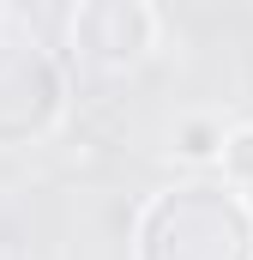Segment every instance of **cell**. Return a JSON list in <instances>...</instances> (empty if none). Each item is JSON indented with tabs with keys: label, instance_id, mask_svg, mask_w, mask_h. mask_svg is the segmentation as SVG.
Instances as JSON below:
<instances>
[{
	"label": "cell",
	"instance_id": "cell-5",
	"mask_svg": "<svg viewBox=\"0 0 253 260\" xmlns=\"http://www.w3.org/2000/svg\"><path fill=\"white\" fill-rule=\"evenodd\" d=\"M217 176H223L235 194H247V200H253V121H229L223 157H217Z\"/></svg>",
	"mask_w": 253,
	"mask_h": 260
},
{
	"label": "cell",
	"instance_id": "cell-2",
	"mask_svg": "<svg viewBox=\"0 0 253 260\" xmlns=\"http://www.w3.org/2000/svg\"><path fill=\"white\" fill-rule=\"evenodd\" d=\"M66 115V73L30 37L0 43V145L43 139Z\"/></svg>",
	"mask_w": 253,
	"mask_h": 260
},
{
	"label": "cell",
	"instance_id": "cell-1",
	"mask_svg": "<svg viewBox=\"0 0 253 260\" xmlns=\"http://www.w3.org/2000/svg\"><path fill=\"white\" fill-rule=\"evenodd\" d=\"M163 43V24L151 12V0H78L66 12V49L78 73H133L157 55Z\"/></svg>",
	"mask_w": 253,
	"mask_h": 260
},
{
	"label": "cell",
	"instance_id": "cell-3",
	"mask_svg": "<svg viewBox=\"0 0 253 260\" xmlns=\"http://www.w3.org/2000/svg\"><path fill=\"white\" fill-rule=\"evenodd\" d=\"M163 218L187 236L181 260H253V200L235 194L229 182H193V188H169L157 194Z\"/></svg>",
	"mask_w": 253,
	"mask_h": 260
},
{
	"label": "cell",
	"instance_id": "cell-4",
	"mask_svg": "<svg viewBox=\"0 0 253 260\" xmlns=\"http://www.w3.org/2000/svg\"><path fill=\"white\" fill-rule=\"evenodd\" d=\"M223 139H229V121H223V115L187 109V115H175V127H169V157L187 164V170H217Z\"/></svg>",
	"mask_w": 253,
	"mask_h": 260
}]
</instances>
